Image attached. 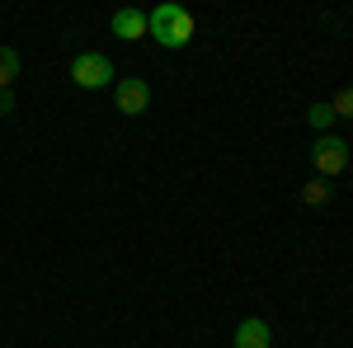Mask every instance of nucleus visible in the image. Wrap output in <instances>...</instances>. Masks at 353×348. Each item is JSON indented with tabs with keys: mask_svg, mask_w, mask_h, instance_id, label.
<instances>
[{
	"mask_svg": "<svg viewBox=\"0 0 353 348\" xmlns=\"http://www.w3.org/2000/svg\"><path fill=\"white\" fill-rule=\"evenodd\" d=\"M146 33H151V19H146L141 10H132V5H128V10H118V14H113V38L137 43V38H146Z\"/></svg>",
	"mask_w": 353,
	"mask_h": 348,
	"instance_id": "obj_5",
	"label": "nucleus"
},
{
	"mask_svg": "<svg viewBox=\"0 0 353 348\" xmlns=\"http://www.w3.org/2000/svg\"><path fill=\"white\" fill-rule=\"evenodd\" d=\"M113 99H118V113L137 118V113L151 108V85L141 81V76H123V81L113 85Z\"/></svg>",
	"mask_w": 353,
	"mask_h": 348,
	"instance_id": "obj_3",
	"label": "nucleus"
},
{
	"mask_svg": "<svg viewBox=\"0 0 353 348\" xmlns=\"http://www.w3.org/2000/svg\"><path fill=\"white\" fill-rule=\"evenodd\" d=\"M19 76V52L14 48H0V90H10Z\"/></svg>",
	"mask_w": 353,
	"mask_h": 348,
	"instance_id": "obj_7",
	"label": "nucleus"
},
{
	"mask_svg": "<svg viewBox=\"0 0 353 348\" xmlns=\"http://www.w3.org/2000/svg\"><path fill=\"white\" fill-rule=\"evenodd\" d=\"M311 161H316V170H321V179L339 174V170L349 165V141H344V136H321L316 151H311Z\"/></svg>",
	"mask_w": 353,
	"mask_h": 348,
	"instance_id": "obj_4",
	"label": "nucleus"
},
{
	"mask_svg": "<svg viewBox=\"0 0 353 348\" xmlns=\"http://www.w3.org/2000/svg\"><path fill=\"white\" fill-rule=\"evenodd\" d=\"M5 113H14V94H10V90H0V118H5Z\"/></svg>",
	"mask_w": 353,
	"mask_h": 348,
	"instance_id": "obj_11",
	"label": "nucleus"
},
{
	"mask_svg": "<svg viewBox=\"0 0 353 348\" xmlns=\"http://www.w3.org/2000/svg\"><path fill=\"white\" fill-rule=\"evenodd\" d=\"M325 198H330V184H325V179L301 184V203H306V207H325Z\"/></svg>",
	"mask_w": 353,
	"mask_h": 348,
	"instance_id": "obj_8",
	"label": "nucleus"
},
{
	"mask_svg": "<svg viewBox=\"0 0 353 348\" xmlns=\"http://www.w3.org/2000/svg\"><path fill=\"white\" fill-rule=\"evenodd\" d=\"M306 123H311L316 132H325L330 123H334V113H330V104H311V108H306Z\"/></svg>",
	"mask_w": 353,
	"mask_h": 348,
	"instance_id": "obj_9",
	"label": "nucleus"
},
{
	"mask_svg": "<svg viewBox=\"0 0 353 348\" xmlns=\"http://www.w3.org/2000/svg\"><path fill=\"white\" fill-rule=\"evenodd\" d=\"M236 348H273V329L259 316H250V320H241V329H236Z\"/></svg>",
	"mask_w": 353,
	"mask_h": 348,
	"instance_id": "obj_6",
	"label": "nucleus"
},
{
	"mask_svg": "<svg viewBox=\"0 0 353 348\" xmlns=\"http://www.w3.org/2000/svg\"><path fill=\"white\" fill-rule=\"evenodd\" d=\"M330 104V113H334V118H353V90H339V94H334V99H325Z\"/></svg>",
	"mask_w": 353,
	"mask_h": 348,
	"instance_id": "obj_10",
	"label": "nucleus"
},
{
	"mask_svg": "<svg viewBox=\"0 0 353 348\" xmlns=\"http://www.w3.org/2000/svg\"><path fill=\"white\" fill-rule=\"evenodd\" d=\"M71 81L81 90H104V85H113V61L104 52H81L71 61Z\"/></svg>",
	"mask_w": 353,
	"mask_h": 348,
	"instance_id": "obj_2",
	"label": "nucleus"
},
{
	"mask_svg": "<svg viewBox=\"0 0 353 348\" xmlns=\"http://www.w3.org/2000/svg\"><path fill=\"white\" fill-rule=\"evenodd\" d=\"M151 38L161 43V48H189V38H193V14L184 10V5H174V0H165V5H156L151 14Z\"/></svg>",
	"mask_w": 353,
	"mask_h": 348,
	"instance_id": "obj_1",
	"label": "nucleus"
}]
</instances>
